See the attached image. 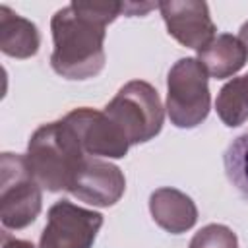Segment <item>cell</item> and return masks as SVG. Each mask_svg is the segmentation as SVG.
Listing matches in <instances>:
<instances>
[{"label": "cell", "mask_w": 248, "mask_h": 248, "mask_svg": "<svg viewBox=\"0 0 248 248\" xmlns=\"http://www.w3.org/2000/svg\"><path fill=\"white\" fill-rule=\"evenodd\" d=\"M87 157L76 132L64 118L37 128L29 138L25 153L29 170L41 188L48 192H70Z\"/></svg>", "instance_id": "obj_2"}, {"label": "cell", "mask_w": 248, "mask_h": 248, "mask_svg": "<svg viewBox=\"0 0 248 248\" xmlns=\"http://www.w3.org/2000/svg\"><path fill=\"white\" fill-rule=\"evenodd\" d=\"M238 41L244 45V48H246V52H248V21L242 23V27H240V31H238Z\"/></svg>", "instance_id": "obj_17"}, {"label": "cell", "mask_w": 248, "mask_h": 248, "mask_svg": "<svg viewBox=\"0 0 248 248\" xmlns=\"http://www.w3.org/2000/svg\"><path fill=\"white\" fill-rule=\"evenodd\" d=\"M124 190L126 178L116 165L95 157H87L70 194L89 205L108 207L122 198Z\"/></svg>", "instance_id": "obj_9"}, {"label": "cell", "mask_w": 248, "mask_h": 248, "mask_svg": "<svg viewBox=\"0 0 248 248\" xmlns=\"http://www.w3.org/2000/svg\"><path fill=\"white\" fill-rule=\"evenodd\" d=\"M190 248H238V238L227 225L211 223L194 234Z\"/></svg>", "instance_id": "obj_15"}, {"label": "cell", "mask_w": 248, "mask_h": 248, "mask_svg": "<svg viewBox=\"0 0 248 248\" xmlns=\"http://www.w3.org/2000/svg\"><path fill=\"white\" fill-rule=\"evenodd\" d=\"M198 60L205 68L207 76L215 79H225L234 76L246 64L248 52L238 37L221 33L207 46L198 50Z\"/></svg>", "instance_id": "obj_12"}, {"label": "cell", "mask_w": 248, "mask_h": 248, "mask_svg": "<svg viewBox=\"0 0 248 248\" xmlns=\"http://www.w3.org/2000/svg\"><path fill=\"white\" fill-rule=\"evenodd\" d=\"M101 225V213L60 200L48 209L39 248H91Z\"/></svg>", "instance_id": "obj_6"}, {"label": "cell", "mask_w": 248, "mask_h": 248, "mask_svg": "<svg viewBox=\"0 0 248 248\" xmlns=\"http://www.w3.org/2000/svg\"><path fill=\"white\" fill-rule=\"evenodd\" d=\"M64 120L72 126L89 157L122 159L130 149L126 136L103 110L81 107L70 110Z\"/></svg>", "instance_id": "obj_7"}, {"label": "cell", "mask_w": 248, "mask_h": 248, "mask_svg": "<svg viewBox=\"0 0 248 248\" xmlns=\"http://www.w3.org/2000/svg\"><path fill=\"white\" fill-rule=\"evenodd\" d=\"M246 78H248V74H246Z\"/></svg>", "instance_id": "obj_18"}, {"label": "cell", "mask_w": 248, "mask_h": 248, "mask_svg": "<svg viewBox=\"0 0 248 248\" xmlns=\"http://www.w3.org/2000/svg\"><path fill=\"white\" fill-rule=\"evenodd\" d=\"M2 248H35V246L29 240H19V238H14L8 232H4L2 234Z\"/></svg>", "instance_id": "obj_16"}, {"label": "cell", "mask_w": 248, "mask_h": 248, "mask_svg": "<svg viewBox=\"0 0 248 248\" xmlns=\"http://www.w3.org/2000/svg\"><path fill=\"white\" fill-rule=\"evenodd\" d=\"M167 31L180 45L202 50L215 39V23L209 8L200 0H167L157 4Z\"/></svg>", "instance_id": "obj_8"}, {"label": "cell", "mask_w": 248, "mask_h": 248, "mask_svg": "<svg viewBox=\"0 0 248 248\" xmlns=\"http://www.w3.org/2000/svg\"><path fill=\"white\" fill-rule=\"evenodd\" d=\"M41 35L35 23L8 6H0V50L12 58H31L39 52Z\"/></svg>", "instance_id": "obj_11"}, {"label": "cell", "mask_w": 248, "mask_h": 248, "mask_svg": "<svg viewBox=\"0 0 248 248\" xmlns=\"http://www.w3.org/2000/svg\"><path fill=\"white\" fill-rule=\"evenodd\" d=\"M41 184L29 170L25 155H0V219L6 229H25L41 213Z\"/></svg>", "instance_id": "obj_4"}, {"label": "cell", "mask_w": 248, "mask_h": 248, "mask_svg": "<svg viewBox=\"0 0 248 248\" xmlns=\"http://www.w3.org/2000/svg\"><path fill=\"white\" fill-rule=\"evenodd\" d=\"M223 161L227 178L248 200V132L232 140L225 151Z\"/></svg>", "instance_id": "obj_14"}, {"label": "cell", "mask_w": 248, "mask_h": 248, "mask_svg": "<svg viewBox=\"0 0 248 248\" xmlns=\"http://www.w3.org/2000/svg\"><path fill=\"white\" fill-rule=\"evenodd\" d=\"M103 112L120 128L130 145L153 140L165 120L157 89L141 79L122 85Z\"/></svg>", "instance_id": "obj_3"}, {"label": "cell", "mask_w": 248, "mask_h": 248, "mask_svg": "<svg viewBox=\"0 0 248 248\" xmlns=\"http://www.w3.org/2000/svg\"><path fill=\"white\" fill-rule=\"evenodd\" d=\"M153 221L170 234L190 231L198 221V207L190 196L176 188H159L149 196Z\"/></svg>", "instance_id": "obj_10"}, {"label": "cell", "mask_w": 248, "mask_h": 248, "mask_svg": "<svg viewBox=\"0 0 248 248\" xmlns=\"http://www.w3.org/2000/svg\"><path fill=\"white\" fill-rule=\"evenodd\" d=\"M124 14V2H72L50 19L52 70L66 79H89L105 66L107 25Z\"/></svg>", "instance_id": "obj_1"}, {"label": "cell", "mask_w": 248, "mask_h": 248, "mask_svg": "<svg viewBox=\"0 0 248 248\" xmlns=\"http://www.w3.org/2000/svg\"><path fill=\"white\" fill-rule=\"evenodd\" d=\"M215 108L225 126L234 128L248 120V78H232L227 81L215 101Z\"/></svg>", "instance_id": "obj_13"}, {"label": "cell", "mask_w": 248, "mask_h": 248, "mask_svg": "<svg viewBox=\"0 0 248 248\" xmlns=\"http://www.w3.org/2000/svg\"><path fill=\"white\" fill-rule=\"evenodd\" d=\"M207 72L198 58H180L167 76V114L176 128H196L211 105Z\"/></svg>", "instance_id": "obj_5"}]
</instances>
